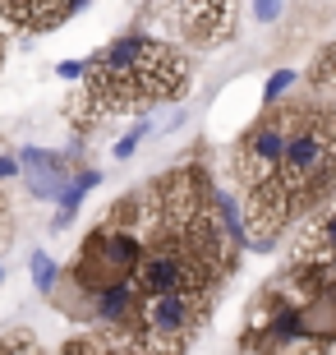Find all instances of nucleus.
I'll return each mask as SVG.
<instances>
[{
	"mask_svg": "<svg viewBox=\"0 0 336 355\" xmlns=\"http://www.w3.org/2000/svg\"><path fill=\"white\" fill-rule=\"evenodd\" d=\"M272 184L285 194L290 212L313 208L336 189V111L332 106L313 102V106L290 111L285 157Z\"/></svg>",
	"mask_w": 336,
	"mask_h": 355,
	"instance_id": "1",
	"label": "nucleus"
},
{
	"mask_svg": "<svg viewBox=\"0 0 336 355\" xmlns=\"http://www.w3.org/2000/svg\"><path fill=\"white\" fill-rule=\"evenodd\" d=\"M212 291H166V295H143L139 328L148 332L152 346H184L203 328Z\"/></svg>",
	"mask_w": 336,
	"mask_h": 355,
	"instance_id": "2",
	"label": "nucleus"
},
{
	"mask_svg": "<svg viewBox=\"0 0 336 355\" xmlns=\"http://www.w3.org/2000/svg\"><path fill=\"white\" fill-rule=\"evenodd\" d=\"M267 111L272 116L258 120V125L240 139V148H235V175H240V184H245V194L267 189V184L276 180V171H281V157H285L290 111H276V106H267Z\"/></svg>",
	"mask_w": 336,
	"mask_h": 355,
	"instance_id": "3",
	"label": "nucleus"
},
{
	"mask_svg": "<svg viewBox=\"0 0 336 355\" xmlns=\"http://www.w3.org/2000/svg\"><path fill=\"white\" fill-rule=\"evenodd\" d=\"M175 19L198 42H226L235 33V0H175Z\"/></svg>",
	"mask_w": 336,
	"mask_h": 355,
	"instance_id": "4",
	"label": "nucleus"
},
{
	"mask_svg": "<svg viewBox=\"0 0 336 355\" xmlns=\"http://www.w3.org/2000/svg\"><path fill=\"white\" fill-rule=\"evenodd\" d=\"M139 286H134V277H116V282H102V286H92V314L102 318L106 328H130L134 314H139Z\"/></svg>",
	"mask_w": 336,
	"mask_h": 355,
	"instance_id": "5",
	"label": "nucleus"
},
{
	"mask_svg": "<svg viewBox=\"0 0 336 355\" xmlns=\"http://www.w3.org/2000/svg\"><path fill=\"white\" fill-rule=\"evenodd\" d=\"M304 259H313V263H332L336 259V203L313 222V231H309V240H304Z\"/></svg>",
	"mask_w": 336,
	"mask_h": 355,
	"instance_id": "6",
	"label": "nucleus"
},
{
	"mask_svg": "<svg viewBox=\"0 0 336 355\" xmlns=\"http://www.w3.org/2000/svg\"><path fill=\"white\" fill-rule=\"evenodd\" d=\"M295 79H299L295 69H276V74L267 79V88H263V106H276V102L285 97V92L295 88Z\"/></svg>",
	"mask_w": 336,
	"mask_h": 355,
	"instance_id": "7",
	"label": "nucleus"
},
{
	"mask_svg": "<svg viewBox=\"0 0 336 355\" xmlns=\"http://www.w3.org/2000/svg\"><path fill=\"white\" fill-rule=\"evenodd\" d=\"M28 268H33V286H37V291H55V277H60V272H55V263L42 250H33V263H28Z\"/></svg>",
	"mask_w": 336,
	"mask_h": 355,
	"instance_id": "8",
	"label": "nucleus"
},
{
	"mask_svg": "<svg viewBox=\"0 0 336 355\" xmlns=\"http://www.w3.org/2000/svg\"><path fill=\"white\" fill-rule=\"evenodd\" d=\"M313 83H318L323 92H336V46L318 55V65H313Z\"/></svg>",
	"mask_w": 336,
	"mask_h": 355,
	"instance_id": "9",
	"label": "nucleus"
},
{
	"mask_svg": "<svg viewBox=\"0 0 336 355\" xmlns=\"http://www.w3.org/2000/svg\"><path fill=\"white\" fill-rule=\"evenodd\" d=\"M143 134H148V125H134V130H130V134H125V139L116 144V157H120V162H125V157H134V148L143 144Z\"/></svg>",
	"mask_w": 336,
	"mask_h": 355,
	"instance_id": "10",
	"label": "nucleus"
},
{
	"mask_svg": "<svg viewBox=\"0 0 336 355\" xmlns=\"http://www.w3.org/2000/svg\"><path fill=\"white\" fill-rule=\"evenodd\" d=\"M281 14V0H254V24H272Z\"/></svg>",
	"mask_w": 336,
	"mask_h": 355,
	"instance_id": "11",
	"label": "nucleus"
},
{
	"mask_svg": "<svg viewBox=\"0 0 336 355\" xmlns=\"http://www.w3.org/2000/svg\"><path fill=\"white\" fill-rule=\"evenodd\" d=\"M55 74H60V79H83V74H88V60H60Z\"/></svg>",
	"mask_w": 336,
	"mask_h": 355,
	"instance_id": "12",
	"label": "nucleus"
},
{
	"mask_svg": "<svg viewBox=\"0 0 336 355\" xmlns=\"http://www.w3.org/2000/svg\"><path fill=\"white\" fill-rule=\"evenodd\" d=\"M19 166H24V162H14V157H0V180H10V175H19Z\"/></svg>",
	"mask_w": 336,
	"mask_h": 355,
	"instance_id": "13",
	"label": "nucleus"
},
{
	"mask_svg": "<svg viewBox=\"0 0 336 355\" xmlns=\"http://www.w3.org/2000/svg\"><path fill=\"white\" fill-rule=\"evenodd\" d=\"M0 282H5V268H0Z\"/></svg>",
	"mask_w": 336,
	"mask_h": 355,
	"instance_id": "14",
	"label": "nucleus"
}]
</instances>
